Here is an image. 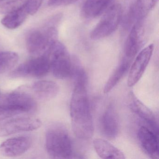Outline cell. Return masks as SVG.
Returning a JSON list of instances; mask_svg holds the SVG:
<instances>
[{
	"label": "cell",
	"mask_w": 159,
	"mask_h": 159,
	"mask_svg": "<svg viewBox=\"0 0 159 159\" xmlns=\"http://www.w3.org/2000/svg\"><path fill=\"white\" fill-rule=\"evenodd\" d=\"M29 15L25 7L23 5L16 8L7 14L1 21L4 27L13 30L20 27Z\"/></svg>",
	"instance_id": "obj_19"
},
{
	"label": "cell",
	"mask_w": 159,
	"mask_h": 159,
	"mask_svg": "<svg viewBox=\"0 0 159 159\" xmlns=\"http://www.w3.org/2000/svg\"><path fill=\"white\" fill-rule=\"evenodd\" d=\"M57 15L45 25L30 30L25 38L26 45L30 53L36 56L43 54L53 43L57 40V25L61 19Z\"/></svg>",
	"instance_id": "obj_2"
},
{
	"label": "cell",
	"mask_w": 159,
	"mask_h": 159,
	"mask_svg": "<svg viewBox=\"0 0 159 159\" xmlns=\"http://www.w3.org/2000/svg\"><path fill=\"white\" fill-rule=\"evenodd\" d=\"M25 112L22 109L9 105H0V121Z\"/></svg>",
	"instance_id": "obj_23"
},
{
	"label": "cell",
	"mask_w": 159,
	"mask_h": 159,
	"mask_svg": "<svg viewBox=\"0 0 159 159\" xmlns=\"http://www.w3.org/2000/svg\"><path fill=\"white\" fill-rule=\"evenodd\" d=\"M49 58L45 53L20 65L11 73L12 78L42 77L50 71Z\"/></svg>",
	"instance_id": "obj_6"
},
{
	"label": "cell",
	"mask_w": 159,
	"mask_h": 159,
	"mask_svg": "<svg viewBox=\"0 0 159 159\" xmlns=\"http://www.w3.org/2000/svg\"><path fill=\"white\" fill-rule=\"evenodd\" d=\"M121 17L120 4H114L110 7L92 30L90 34L91 39L98 40L111 35L118 28Z\"/></svg>",
	"instance_id": "obj_5"
},
{
	"label": "cell",
	"mask_w": 159,
	"mask_h": 159,
	"mask_svg": "<svg viewBox=\"0 0 159 159\" xmlns=\"http://www.w3.org/2000/svg\"><path fill=\"white\" fill-rule=\"evenodd\" d=\"M154 45L150 44L138 55L131 66L127 80V85L132 87L139 80L152 56Z\"/></svg>",
	"instance_id": "obj_9"
},
{
	"label": "cell",
	"mask_w": 159,
	"mask_h": 159,
	"mask_svg": "<svg viewBox=\"0 0 159 159\" xmlns=\"http://www.w3.org/2000/svg\"><path fill=\"white\" fill-rule=\"evenodd\" d=\"M31 89L35 96L39 99L49 100L57 95L59 87L54 82L41 80L34 83Z\"/></svg>",
	"instance_id": "obj_17"
},
{
	"label": "cell",
	"mask_w": 159,
	"mask_h": 159,
	"mask_svg": "<svg viewBox=\"0 0 159 159\" xmlns=\"http://www.w3.org/2000/svg\"><path fill=\"white\" fill-rule=\"evenodd\" d=\"M47 153L53 159H69L72 156V142L66 129L63 125L49 126L45 135Z\"/></svg>",
	"instance_id": "obj_3"
},
{
	"label": "cell",
	"mask_w": 159,
	"mask_h": 159,
	"mask_svg": "<svg viewBox=\"0 0 159 159\" xmlns=\"http://www.w3.org/2000/svg\"><path fill=\"white\" fill-rule=\"evenodd\" d=\"M130 66L128 59L123 60L122 63L114 70L104 87V93H108L113 89L128 71Z\"/></svg>",
	"instance_id": "obj_20"
},
{
	"label": "cell",
	"mask_w": 159,
	"mask_h": 159,
	"mask_svg": "<svg viewBox=\"0 0 159 159\" xmlns=\"http://www.w3.org/2000/svg\"><path fill=\"white\" fill-rule=\"evenodd\" d=\"M70 77H72L74 84H83L86 86L87 76L85 70L77 57H72V66Z\"/></svg>",
	"instance_id": "obj_21"
},
{
	"label": "cell",
	"mask_w": 159,
	"mask_h": 159,
	"mask_svg": "<svg viewBox=\"0 0 159 159\" xmlns=\"http://www.w3.org/2000/svg\"><path fill=\"white\" fill-rule=\"evenodd\" d=\"M2 93L1 91L0 90V98L1 97L2 95Z\"/></svg>",
	"instance_id": "obj_27"
},
{
	"label": "cell",
	"mask_w": 159,
	"mask_h": 159,
	"mask_svg": "<svg viewBox=\"0 0 159 159\" xmlns=\"http://www.w3.org/2000/svg\"><path fill=\"white\" fill-rule=\"evenodd\" d=\"M22 4V0H0V14L8 13Z\"/></svg>",
	"instance_id": "obj_24"
},
{
	"label": "cell",
	"mask_w": 159,
	"mask_h": 159,
	"mask_svg": "<svg viewBox=\"0 0 159 159\" xmlns=\"http://www.w3.org/2000/svg\"><path fill=\"white\" fill-rule=\"evenodd\" d=\"M79 0H49L48 4L51 7H60L73 4Z\"/></svg>",
	"instance_id": "obj_26"
},
{
	"label": "cell",
	"mask_w": 159,
	"mask_h": 159,
	"mask_svg": "<svg viewBox=\"0 0 159 159\" xmlns=\"http://www.w3.org/2000/svg\"><path fill=\"white\" fill-rule=\"evenodd\" d=\"M159 0H136L130 8L127 15L126 25H131L142 22L154 8Z\"/></svg>",
	"instance_id": "obj_14"
},
{
	"label": "cell",
	"mask_w": 159,
	"mask_h": 159,
	"mask_svg": "<svg viewBox=\"0 0 159 159\" xmlns=\"http://www.w3.org/2000/svg\"><path fill=\"white\" fill-rule=\"evenodd\" d=\"M0 104L18 107L25 112L33 111L37 107L33 96L25 88H19L11 93H2Z\"/></svg>",
	"instance_id": "obj_7"
},
{
	"label": "cell",
	"mask_w": 159,
	"mask_h": 159,
	"mask_svg": "<svg viewBox=\"0 0 159 159\" xmlns=\"http://www.w3.org/2000/svg\"><path fill=\"white\" fill-rule=\"evenodd\" d=\"M94 148L98 155L102 159H125L123 152L107 141L96 139L93 141Z\"/></svg>",
	"instance_id": "obj_16"
},
{
	"label": "cell",
	"mask_w": 159,
	"mask_h": 159,
	"mask_svg": "<svg viewBox=\"0 0 159 159\" xmlns=\"http://www.w3.org/2000/svg\"><path fill=\"white\" fill-rule=\"evenodd\" d=\"M142 22L134 24L131 28L125 43V53L127 59H131L140 50L143 42Z\"/></svg>",
	"instance_id": "obj_15"
},
{
	"label": "cell",
	"mask_w": 159,
	"mask_h": 159,
	"mask_svg": "<svg viewBox=\"0 0 159 159\" xmlns=\"http://www.w3.org/2000/svg\"><path fill=\"white\" fill-rule=\"evenodd\" d=\"M129 106L133 112L145 121L151 129L158 134V124L154 113L133 92L129 95Z\"/></svg>",
	"instance_id": "obj_12"
},
{
	"label": "cell",
	"mask_w": 159,
	"mask_h": 159,
	"mask_svg": "<svg viewBox=\"0 0 159 159\" xmlns=\"http://www.w3.org/2000/svg\"><path fill=\"white\" fill-rule=\"evenodd\" d=\"M70 115L75 135L81 140L91 139L93 134L94 125L86 85H75L70 100Z\"/></svg>",
	"instance_id": "obj_1"
},
{
	"label": "cell",
	"mask_w": 159,
	"mask_h": 159,
	"mask_svg": "<svg viewBox=\"0 0 159 159\" xmlns=\"http://www.w3.org/2000/svg\"><path fill=\"white\" fill-rule=\"evenodd\" d=\"M23 4L29 15L36 14L42 4L43 0H22Z\"/></svg>",
	"instance_id": "obj_25"
},
{
	"label": "cell",
	"mask_w": 159,
	"mask_h": 159,
	"mask_svg": "<svg viewBox=\"0 0 159 159\" xmlns=\"http://www.w3.org/2000/svg\"><path fill=\"white\" fill-rule=\"evenodd\" d=\"M113 0H86L82 9V14L86 18H93L102 14Z\"/></svg>",
	"instance_id": "obj_18"
},
{
	"label": "cell",
	"mask_w": 159,
	"mask_h": 159,
	"mask_svg": "<svg viewBox=\"0 0 159 159\" xmlns=\"http://www.w3.org/2000/svg\"><path fill=\"white\" fill-rule=\"evenodd\" d=\"M100 126L103 135L109 139L118 136L120 131V121L118 113L113 104L107 106L100 119Z\"/></svg>",
	"instance_id": "obj_10"
},
{
	"label": "cell",
	"mask_w": 159,
	"mask_h": 159,
	"mask_svg": "<svg viewBox=\"0 0 159 159\" xmlns=\"http://www.w3.org/2000/svg\"><path fill=\"white\" fill-rule=\"evenodd\" d=\"M138 138L141 148L150 158H159L158 134L146 126H141L138 133Z\"/></svg>",
	"instance_id": "obj_13"
},
{
	"label": "cell",
	"mask_w": 159,
	"mask_h": 159,
	"mask_svg": "<svg viewBox=\"0 0 159 159\" xmlns=\"http://www.w3.org/2000/svg\"><path fill=\"white\" fill-rule=\"evenodd\" d=\"M32 140L28 136H20L7 139L0 145V153L7 157L20 156L31 146Z\"/></svg>",
	"instance_id": "obj_11"
},
{
	"label": "cell",
	"mask_w": 159,
	"mask_h": 159,
	"mask_svg": "<svg viewBox=\"0 0 159 159\" xmlns=\"http://www.w3.org/2000/svg\"><path fill=\"white\" fill-rule=\"evenodd\" d=\"M44 53L49 58L50 70L56 78L65 79L70 77L72 57L63 43L56 41Z\"/></svg>",
	"instance_id": "obj_4"
},
{
	"label": "cell",
	"mask_w": 159,
	"mask_h": 159,
	"mask_svg": "<svg viewBox=\"0 0 159 159\" xmlns=\"http://www.w3.org/2000/svg\"><path fill=\"white\" fill-rule=\"evenodd\" d=\"M42 125L38 119L19 118L0 123V137L6 136L16 133L33 131Z\"/></svg>",
	"instance_id": "obj_8"
},
{
	"label": "cell",
	"mask_w": 159,
	"mask_h": 159,
	"mask_svg": "<svg viewBox=\"0 0 159 159\" xmlns=\"http://www.w3.org/2000/svg\"><path fill=\"white\" fill-rule=\"evenodd\" d=\"M18 60L19 56L14 52H0V74L13 68Z\"/></svg>",
	"instance_id": "obj_22"
}]
</instances>
